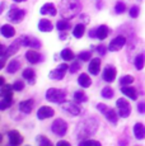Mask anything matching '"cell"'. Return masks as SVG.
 <instances>
[{"mask_svg": "<svg viewBox=\"0 0 145 146\" xmlns=\"http://www.w3.org/2000/svg\"><path fill=\"white\" fill-rule=\"evenodd\" d=\"M61 58L65 61H70L74 58V53H72V51L70 48H65L61 51Z\"/></svg>", "mask_w": 145, "mask_h": 146, "instance_id": "32", "label": "cell"}, {"mask_svg": "<svg viewBox=\"0 0 145 146\" xmlns=\"http://www.w3.org/2000/svg\"><path fill=\"white\" fill-rule=\"evenodd\" d=\"M82 10V3L80 0H63L60 3V13L63 18L71 19L80 13Z\"/></svg>", "mask_w": 145, "mask_h": 146, "instance_id": "2", "label": "cell"}, {"mask_svg": "<svg viewBox=\"0 0 145 146\" xmlns=\"http://www.w3.org/2000/svg\"><path fill=\"white\" fill-rule=\"evenodd\" d=\"M125 44H126V38H125L124 36H117L116 38H113V40L111 41L108 50H110V51H112V52L118 51V50H121Z\"/></svg>", "mask_w": 145, "mask_h": 146, "instance_id": "12", "label": "cell"}, {"mask_svg": "<svg viewBox=\"0 0 145 146\" xmlns=\"http://www.w3.org/2000/svg\"><path fill=\"white\" fill-rule=\"evenodd\" d=\"M8 139H9V142L10 145H21L22 142H23V137L21 136V133L18 132V131H9L8 132Z\"/></svg>", "mask_w": 145, "mask_h": 146, "instance_id": "15", "label": "cell"}, {"mask_svg": "<svg viewBox=\"0 0 145 146\" xmlns=\"http://www.w3.org/2000/svg\"><path fill=\"white\" fill-rule=\"evenodd\" d=\"M97 51H98L99 55H104L106 51H107V48H106L104 46H98L97 47Z\"/></svg>", "mask_w": 145, "mask_h": 146, "instance_id": "44", "label": "cell"}, {"mask_svg": "<svg viewBox=\"0 0 145 146\" xmlns=\"http://www.w3.org/2000/svg\"><path fill=\"white\" fill-rule=\"evenodd\" d=\"M134 64H135V67L138 70H141L145 65V55H138L134 60Z\"/></svg>", "mask_w": 145, "mask_h": 146, "instance_id": "29", "label": "cell"}, {"mask_svg": "<svg viewBox=\"0 0 145 146\" xmlns=\"http://www.w3.org/2000/svg\"><path fill=\"white\" fill-rule=\"evenodd\" d=\"M26 58L31 64H37V62H40V60H41V55L37 51L29 50V51L26 53Z\"/></svg>", "mask_w": 145, "mask_h": 146, "instance_id": "20", "label": "cell"}, {"mask_svg": "<svg viewBox=\"0 0 145 146\" xmlns=\"http://www.w3.org/2000/svg\"><path fill=\"white\" fill-rule=\"evenodd\" d=\"M132 83H134V76H131V75H126V76H122L121 79H120L121 86L130 85V84H132Z\"/></svg>", "mask_w": 145, "mask_h": 146, "instance_id": "35", "label": "cell"}, {"mask_svg": "<svg viewBox=\"0 0 145 146\" xmlns=\"http://www.w3.org/2000/svg\"><path fill=\"white\" fill-rule=\"evenodd\" d=\"M79 145H82V146H99L101 144H99L98 141H96V140H89V139H87V140H82L80 141V144Z\"/></svg>", "mask_w": 145, "mask_h": 146, "instance_id": "37", "label": "cell"}, {"mask_svg": "<svg viewBox=\"0 0 145 146\" xmlns=\"http://www.w3.org/2000/svg\"><path fill=\"white\" fill-rule=\"evenodd\" d=\"M19 67H21V62H19V60H12L9 62V65L7 67V71L9 72V74H14L19 70Z\"/></svg>", "mask_w": 145, "mask_h": 146, "instance_id": "27", "label": "cell"}, {"mask_svg": "<svg viewBox=\"0 0 145 146\" xmlns=\"http://www.w3.org/2000/svg\"><path fill=\"white\" fill-rule=\"evenodd\" d=\"M125 9H126V5H125V3H122V1H117L116 7H115V12H116L117 14H121V13H124V12H125Z\"/></svg>", "mask_w": 145, "mask_h": 146, "instance_id": "38", "label": "cell"}, {"mask_svg": "<svg viewBox=\"0 0 145 146\" xmlns=\"http://www.w3.org/2000/svg\"><path fill=\"white\" fill-rule=\"evenodd\" d=\"M84 31H85L84 24H78V26H75V27H74L72 35H74V37H75V38H80L83 35H84Z\"/></svg>", "mask_w": 145, "mask_h": 146, "instance_id": "31", "label": "cell"}, {"mask_svg": "<svg viewBox=\"0 0 145 146\" xmlns=\"http://www.w3.org/2000/svg\"><path fill=\"white\" fill-rule=\"evenodd\" d=\"M60 107L64 112H66V113L70 114V116H78V114L80 113V108L71 102H65V100H64L63 103H60Z\"/></svg>", "mask_w": 145, "mask_h": 146, "instance_id": "8", "label": "cell"}, {"mask_svg": "<svg viewBox=\"0 0 145 146\" xmlns=\"http://www.w3.org/2000/svg\"><path fill=\"white\" fill-rule=\"evenodd\" d=\"M57 145L59 146H69V142L68 141H59Z\"/></svg>", "mask_w": 145, "mask_h": 146, "instance_id": "45", "label": "cell"}, {"mask_svg": "<svg viewBox=\"0 0 145 146\" xmlns=\"http://www.w3.org/2000/svg\"><path fill=\"white\" fill-rule=\"evenodd\" d=\"M121 92H122V94H125L126 97L131 98L132 100H135L136 98H138V94H136L135 88H132V86H129V85L121 86Z\"/></svg>", "mask_w": 145, "mask_h": 146, "instance_id": "19", "label": "cell"}, {"mask_svg": "<svg viewBox=\"0 0 145 146\" xmlns=\"http://www.w3.org/2000/svg\"><path fill=\"white\" fill-rule=\"evenodd\" d=\"M41 14H50V15H56V8H55L54 4H51V3H47V4H45L42 8H41L40 10Z\"/></svg>", "mask_w": 145, "mask_h": 146, "instance_id": "21", "label": "cell"}, {"mask_svg": "<svg viewBox=\"0 0 145 146\" xmlns=\"http://www.w3.org/2000/svg\"><path fill=\"white\" fill-rule=\"evenodd\" d=\"M138 111L140 113H145V102H140L138 104Z\"/></svg>", "mask_w": 145, "mask_h": 146, "instance_id": "43", "label": "cell"}, {"mask_svg": "<svg viewBox=\"0 0 145 146\" xmlns=\"http://www.w3.org/2000/svg\"><path fill=\"white\" fill-rule=\"evenodd\" d=\"M139 13H140V8H139L138 5H134V7L130 9V17L131 18H138Z\"/></svg>", "mask_w": 145, "mask_h": 146, "instance_id": "39", "label": "cell"}, {"mask_svg": "<svg viewBox=\"0 0 145 146\" xmlns=\"http://www.w3.org/2000/svg\"><path fill=\"white\" fill-rule=\"evenodd\" d=\"M103 79L107 83H112L113 80L116 79V69L113 66H107L104 70H103Z\"/></svg>", "mask_w": 145, "mask_h": 146, "instance_id": "14", "label": "cell"}, {"mask_svg": "<svg viewBox=\"0 0 145 146\" xmlns=\"http://www.w3.org/2000/svg\"><path fill=\"white\" fill-rule=\"evenodd\" d=\"M78 83H79V85L83 86V88H89L92 84V80L88 74H80V76L78 78Z\"/></svg>", "mask_w": 145, "mask_h": 146, "instance_id": "24", "label": "cell"}, {"mask_svg": "<svg viewBox=\"0 0 145 146\" xmlns=\"http://www.w3.org/2000/svg\"><path fill=\"white\" fill-rule=\"evenodd\" d=\"M98 119L92 117V118H87L78 125L76 127V137L82 141V140H87L92 135H94L98 130Z\"/></svg>", "mask_w": 145, "mask_h": 146, "instance_id": "1", "label": "cell"}, {"mask_svg": "<svg viewBox=\"0 0 145 146\" xmlns=\"http://www.w3.org/2000/svg\"><path fill=\"white\" fill-rule=\"evenodd\" d=\"M14 90L13 88H10V85H7V84H4V85L1 86V95H3V99L1 102H0V109H7L8 107L12 106V99H13V92Z\"/></svg>", "mask_w": 145, "mask_h": 146, "instance_id": "3", "label": "cell"}, {"mask_svg": "<svg viewBox=\"0 0 145 146\" xmlns=\"http://www.w3.org/2000/svg\"><path fill=\"white\" fill-rule=\"evenodd\" d=\"M55 114V111L51 108V107H41L37 112V117L38 119H46V118H50Z\"/></svg>", "mask_w": 145, "mask_h": 146, "instance_id": "13", "label": "cell"}, {"mask_svg": "<svg viewBox=\"0 0 145 146\" xmlns=\"http://www.w3.org/2000/svg\"><path fill=\"white\" fill-rule=\"evenodd\" d=\"M23 88H24V83L22 80H17L14 84H13V89L17 92H21V90H23Z\"/></svg>", "mask_w": 145, "mask_h": 146, "instance_id": "40", "label": "cell"}, {"mask_svg": "<svg viewBox=\"0 0 145 146\" xmlns=\"http://www.w3.org/2000/svg\"><path fill=\"white\" fill-rule=\"evenodd\" d=\"M66 98V93L61 89L56 88H51L46 92V99L49 102H54V103H63Z\"/></svg>", "mask_w": 145, "mask_h": 146, "instance_id": "4", "label": "cell"}, {"mask_svg": "<svg viewBox=\"0 0 145 146\" xmlns=\"http://www.w3.org/2000/svg\"><path fill=\"white\" fill-rule=\"evenodd\" d=\"M52 23L49 21V19H41L38 22V29L42 31V32H51L52 31Z\"/></svg>", "mask_w": 145, "mask_h": 146, "instance_id": "22", "label": "cell"}, {"mask_svg": "<svg viewBox=\"0 0 145 146\" xmlns=\"http://www.w3.org/2000/svg\"><path fill=\"white\" fill-rule=\"evenodd\" d=\"M116 106H117V108H118L120 117H122V118H127V117L130 116L131 107H130L129 102H127L126 99H124V98H120V99H117Z\"/></svg>", "mask_w": 145, "mask_h": 146, "instance_id": "7", "label": "cell"}, {"mask_svg": "<svg viewBox=\"0 0 145 146\" xmlns=\"http://www.w3.org/2000/svg\"><path fill=\"white\" fill-rule=\"evenodd\" d=\"M51 130H52V132L55 135H57V136H65L66 132H68V123L64 119L57 118L52 122Z\"/></svg>", "mask_w": 145, "mask_h": 146, "instance_id": "6", "label": "cell"}, {"mask_svg": "<svg viewBox=\"0 0 145 146\" xmlns=\"http://www.w3.org/2000/svg\"><path fill=\"white\" fill-rule=\"evenodd\" d=\"M33 104H35V100H33V99L23 100V102L19 103V111L23 112V113H26V114H28V113H31V112H32Z\"/></svg>", "mask_w": 145, "mask_h": 146, "instance_id": "16", "label": "cell"}, {"mask_svg": "<svg viewBox=\"0 0 145 146\" xmlns=\"http://www.w3.org/2000/svg\"><path fill=\"white\" fill-rule=\"evenodd\" d=\"M88 70L92 75H98L101 70V60L99 58H92L90 64L88 66Z\"/></svg>", "mask_w": 145, "mask_h": 146, "instance_id": "17", "label": "cell"}, {"mask_svg": "<svg viewBox=\"0 0 145 146\" xmlns=\"http://www.w3.org/2000/svg\"><path fill=\"white\" fill-rule=\"evenodd\" d=\"M113 90L112 88H110V86H106V88L102 89V97L106 98V99H111V98L113 97Z\"/></svg>", "mask_w": 145, "mask_h": 146, "instance_id": "34", "label": "cell"}, {"mask_svg": "<svg viewBox=\"0 0 145 146\" xmlns=\"http://www.w3.org/2000/svg\"><path fill=\"white\" fill-rule=\"evenodd\" d=\"M90 56H92V53L88 52V51H84V52H80L79 53V58L82 61H88L89 58H90Z\"/></svg>", "mask_w": 145, "mask_h": 146, "instance_id": "42", "label": "cell"}, {"mask_svg": "<svg viewBox=\"0 0 145 146\" xmlns=\"http://www.w3.org/2000/svg\"><path fill=\"white\" fill-rule=\"evenodd\" d=\"M36 141H37V144H38V145H45V146H50V145H52V144H51V141H50V140L47 139V137H45V136H37Z\"/></svg>", "mask_w": 145, "mask_h": 146, "instance_id": "36", "label": "cell"}, {"mask_svg": "<svg viewBox=\"0 0 145 146\" xmlns=\"http://www.w3.org/2000/svg\"><path fill=\"white\" fill-rule=\"evenodd\" d=\"M21 42H22V46H27V47H31V48H40L41 44H42L40 40H37L36 37H29V36L21 37Z\"/></svg>", "mask_w": 145, "mask_h": 146, "instance_id": "11", "label": "cell"}, {"mask_svg": "<svg viewBox=\"0 0 145 146\" xmlns=\"http://www.w3.org/2000/svg\"><path fill=\"white\" fill-rule=\"evenodd\" d=\"M74 99L76 100V102H79V103H84V102H87L88 100V98H87V95H85L84 92H75V94H74Z\"/></svg>", "mask_w": 145, "mask_h": 146, "instance_id": "33", "label": "cell"}, {"mask_svg": "<svg viewBox=\"0 0 145 146\" xmlns=\"http://www.w3.org/2000/svg\"><path fill=\"white\" fill-rule=\"evenodd\" d=\"M0 31H1V35L4 36L5 38H10V37H13V36L15 35V29L12 26H9V24H5V26H3Z\"/></svg>", "mask_w": 145, "mask_h": 146, "instance_id": "25", "label": "cell"}, {"mask_svg": "<svg viewBox=\"0 0 145 146\" xmlns=\"http://www.w3.org/2000/svg\"><path fill=\"white\" fill-rule=\"evenodd\" d=\"M79 69H80V62L79 61H74V62L71 64V66H70V69L69 70H70L71 74H74V72H76Z\"/></svg>", "mask_w": 145, "mask_h": 146, "instance_id": "41", "label": "cell"}, {"mask_svg": "<svg viewBox=\"0 0 145 146\" xmlns=\"http://www.w3.org/2000/svg\"><path fill=\"white\" fill-rule=\"evenodd\" d=\"M70 27H71V24L69 23V21L68 19H65V18L61 19V21H59L56 23V28L59 31H68Z\"/></svg>", "mask_w": 145, "mask_h": 146, "instance_id": "30", "label": "cell"}, {"mask_svg": "<svg viewBox=\"0 0 145 146\" xmlns=\"http://www.w3.org/2000/svg\"><path fill=\"white\" fill-rule=\"evenodd\" d=\"M108 33H110V29H108V27L104 26V24L97 28V38H98V40L102 41V40H104V38H107Z\"/></svg>", "mask_w": 145, "mask_h": 146, "instance_id": "26", "label": "cell"}, {"mask_svg": "<svg viewBox=\"0 0 145 146\" xmlns=\"http://www.w3.org/2000/svg\"><path fill=\"white\" fill-rule=\"evenodd\" d=\"M21 46H22L21 38H18V40H15V41L13 42V43L7 48V55H8V56H12V55H14V53H17V51L19 50V47H21Z\"/></svg>", "mask_w": 145, "mask_h": 146, "instance_id": "23", "label": "cell"}, {"mask_svg": "<svg viewBox=\"0 0 145 146\" xmlns=\"http://www.w3.org/2000/svg\"><path fill=\"white\" fill-rule=\"evenodd\" d=\"M66 70H68V65L66 64H61V65H59L55 70H52L51 72H50V79H54V80H61L64 76H65V72Z\"/></svg>", "mask_w": 145, "mask_h": 146, "instance_id": "10", "label": "cell"}, {"mask_svg": "<svg viewBox=\"0 0 145 146\" xmlns=\"http://www.w3.org/2000/svg\"><path fill=\"white\" fill-rule=\"evenodd\" d=\"M15 3H21V1H26V0H14Z\"/></svg>", "mask_w": 145, "mask_h": 146, "instance_id": "47", "label": "cell"}, {"mask_svg": "<svg viewBox=\"0 0 145 146\" xmlns=\"http://www.w3.org/2000/svg\"><path fill=\"white\" fill-rule=\"evenodd\" d=\"M23 78L26 80H28V83L29 84H35V78H36V75H35V71H33L32 69H24V71H23Z\"/></svg>", "mask_w": 145, "mask_h": 146, "instance_id": "28", "label": "cell"}, {"mask_svg": "<svg viewBox=\"0 0 145 146\" xmlns=\"http://www.w3.org/2000/svg\"><path fill=\"white\" fill-rule=\"evenodd\" d=\"M0 85H4V78H0Z\"/></svg>", "mask_w": 145, "mask_h": 146, "instance_id": "46", "label": "cell"}, {"mask_svg": "<svg viewBox=\"0 0 145 146\" xmlns=\"http://www.w3.org/2000/svg\"><path fill=\"white\" fill-rule=\"evenodd\" d=\"M134 135L138 140H143L145 139V126L143 123H136L134 126Z\"/></svg>", "mask_w": 145, "mask_h": 146, "instance_id": "18", "label": "cell"}, {"mask_svg": "<svg viewBox=\"0 0 145 146\" xmlns=\"http://www.w3.org/2000/svg\"><path fill=\"white\" fill-rule=\"evenodd\" d=\"M97 109H98L99 112H102V114H104V117L107 118V121L110 123H112V125H116L117 123V121H118V116H117L115 109L107 108L106 104H102V103L97 104Z\"/></svg>", "mask_w": 145, "mask_h": 146, "instance_id": "5", "label": "cell"}, {"mask_svg": "<svg viewBox=\"0 0 145 146\" xmlns=\"http://www.w3.org/2000/svg\"><path fill=\"white\" fill-rule=\"evenodd\" d=\"M26 15V10L23 9H18V8H12L9 10V14H8V18H9L10 22H14V23H18Z\"/></svg>", "mask_w": 145, "mask_h": 146, "instance_id": "9", "label": "cell"}]
</instances>
